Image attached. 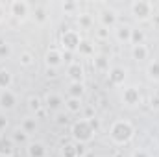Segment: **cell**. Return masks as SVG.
Segmentation results:
<instances>
[{
	"label": "cell",
	"instance_id": "obj_36",
	"mask_svg": "<svg viewBox=\"0 0 159 157\" xmlns=\"http://www.w3.org/2000/svg\"><path fill=\"white\" fill-rule=\"evenodd\" d=\"M6 128H7V118L4 115H0V131H4Z\"/></svg>",
	"mask_w": 159,
	"mask_h": 157
},
{
	"label": "cell",
	"instance_id": "obj_6",
	"mask_svg": "<svg viewBox=\"0 0 159 157\" xmlns=\"http://www.w3.org/2000/svg\"><path fill=\"white\" fill-rule=\"evenodd\" d=\"M122 104L124 105H128V107H135V105H139L141 104V91L137 89V87H126L124 91H122Z\"/></svg>",
	"mask_w": 159,
	"mask_h": 157
},
{
	"label": "cell",
	"instance_id": "obj_30",
	"mask_svg": "<svg viewBox=\"0 0 159 157\" xmlns=\"http://www.w3.org/2000/svg\"><path fill=\"white\" fill-rule=\"evenodd\" d=\"M78 24H80V28H83V30L91 28V26H93V17H91V15H87V13L78 15Z\"/></svg>",
	"mask_w": 159,
	"mask_h": 157
},
{
	"label": "cell",
	"instance_id": "obj_21",
	"mask_svg": "<svg viewBox=\"0 0 159 157\" xmlns=\"http://www.w3.org/2000/svg\"><path fill=\"white\" fill-rule=\"evenodd\" d=\"M34 19H35V22H39V24H44L46 20H48V9L44 7V6H34Z\"/></svg>",
	"mask_w": 159,
	"mask_h": 157
},
{
	"label": "cell",
	"instance_id": "obj_13",
	"mask_svg": "<svg viewBox=\"0 0 159 157\" xmlns=\"http://www.w3.org/2000/svg\"><path fill=\"white\" fill-rule=\"evenodd\" d=\"M15 155V144L9 137L0 135V157H13Z\"/></svg>",
	"mask_w": 159,
	"mask_h": 157
},
{
	"label": "cell",
	"instance_id": "obj_25",
	"mask_svg": "<svg viewBox=\"0 0 159 157\" xmlns=\"http://www.w3.org/2000/svg\"><path fill=\"white\" fill-rule=\"evenodd\" d=\"M43 105H44V102L41 100L39 96H30L28 98V109L32 113H39L41 109H43Z\"/></svg>",
	"mask_w": 159,
	"mask_h": 157
},
{
	"label": "cell",
	"instance_id": "obj_3",
	"mask_svg": "<svg viewBox=\"0 0 159 157\" xmlns=\"http://www.w3.org/2000/svg\"><path fill=\"white\" fill-rule=\"evenodd\" d=\"M129 9H131V15H133L137 20H148V19L152 17L154 6H152V2H148V0H135V2L129 6Z\"/></svg>",
	"mask_w": 159,
	"mask_h": 157
},
{
	"label": "cell",
	"instance_id": "obj_10",
	"mask_svg": "<svg viewBox=\"0 0 159 157\" xmlns=\"http://www.w3.org/2000/svg\"><path fill=\"white\" fill-rule=\"evenodd\" d=\"M65 105V102H63V98L59 96V94H54V92H48L46 94V98H44V107L48 109V111H56V113H59V109Z\"/></svg>",
	"mask_w": 159,
	"mask_h": 157
},
{
	"label": "cell",
	"instance_id": "obj_14",
	"mask_svg": "<svg viewBox=\"0 0 159 157\" xmlns=\"http://www.w3.org/2000/svg\"><path fill=\"white\" fill-rule=\"evenodd\" d=\"M67 92H69V98H80V100H81V96L85 94V85H83V81H70Z\"/></svg>",
	"mask_w": 159,
	"mask_h": 157
},
{
	"label": "cell",
	"instance_id": "obj_22",
	"mask_svg": "<svg viewBox=\"0 0 159 157\" xmlns=\"http://www.w3.org/2000/svg\"><path fill=\"white\" fill-rule=\"evenodd\" d=\"M81 107H83V104H81L80 98H67V100H65V109H67L69 113H72V115L80 113Z\"/></svg>",
	"mask_w": 159,
	"mask_h": 157
},
{
	"label": "cell",
	"instance_id": "obj_24",
	"mask_svg": "<svg viewBox=\"0 0 159 157\" xmlns=\"http://www.w3.org/2000/svg\"><path fill=\"white\" fill-rule=\"evenodd\" d=\"M146 76L152 81H159V61H152L146 67Z\"/></svg>",
	"mask_w": 159,
	"mask_h": 157
},
{
	"label": "cell",
	"instance_id": "obj_15",
	"mask_svg": "<svg viewBox=\"0 0 159 157\" xmlns=\"http://www.w3.org/2000/svg\"><path fill=\"white\" fill-rule=\"evenodd\" d=\"M93 67L98 72H109V59L106 56H94L93 57Z\"/></svg>",
	"mask_w": 159,
	"mask_h": 157
},
{
	"label": "cell",
	"instance_id": "obj_9",
	"mask_svg": "<svg viewBox=\"0 0 159 157\" xmlns=\"http://www.w3.org/2000/svg\"><path fill=\"white\" fill-rule=\"evenodd\" d=\"M67 76H69L70 81H83V76H85L83 65L78 63V61L69 63V67H67Z\"/></svg>",
	"mask_w": 159,
	"mask_h": 157
},
{
	"label": "cell",
	"instance_id": "obj_29",
	"mask_svg": "<svg viewBox=\"0 0 159 157\" xmlns=\"http://www.w3.org/2000/svg\"><path fill=\"white\" fill-rule=\"evenodd\" d=\"M19 63H20L22 67H30V65L34 63V54L28 52V50L20 52V56H19Z\"/></svg>",
	"mask_w": 159,
	"mask_h": 157
},
{
	"label": "cell",
	"instance_id": "obj_32",
	"mask_svg": "<svg viewBox=\"0 0 159 157\" xmlns=\"http://www.w3.org/2000/svg\"><path fill=\"white\" fill-rule=\"evenodd\" d=\"M96 37H98L100 41L109 39V30H107V28H104V26H100V28L96 30Z\"/></svg>",
	"mask_w": 159,
	"mask_h": 157
},
{
	"label": "cell",
	"instance_id": "obj_4",
	"mask_svg": "<svg viewBox=\"0 0 159 157\" xmlns=\"http://www.w3.org/2000/svg\"><path fill=\"white\" fill-rule=\"evenodd\" d=\"M80 43H81V37L76 30H65L61 34V46L65 52H78Z\"/></svg>",
	"mask_w": 159,
	"mask_h": 157
},
{
	"label": "cell",
	"instance_id": "obj_35",
	"mask_svg": "<svg viewBox=\"0 0 159 157\" xmlns=\"http://www.w3.org/2000/svg\"><path fill=\"white\" fill-rule=\"evenodd\" d=\"M76 7H78V4H76V2H65V4H63V11H67V13L76 11Z\"/></svg>",
	"mask_w": 159,
	"mask_h": 157
},
{
	"label": "cell",
	"instance_id": "obj_12",
	"mask_svg": "<svg viewBox=\"0 0 159 157\" xmlns=\"http://www.w3.org/2000/svg\"><path fill=\"white\" fill-rule=\"evenodd\" d=\"M15 104H17V96H15L9 89L0 92V109L9 111V109H13V107H15Z\"/></svg>",
	"mask_w": 159,
	"mask_h": 157
},
{
	"label": "cell",
	"instance_id": "obj_7",
	"mask_svg": "<svg viewBox=\"0 0 159 157\" xmlns=\"http://www.w3.org/2000/svg\"><path fill=\"white\" fill-rule=\"evenodd\" d=\"M61 63H63V54L59 50H56V48L46 50V54H44V65H46V69H57Z\"/></svg>",
	"mask_w": 159,
	"mask_h": 157
},
{
	"label": "cell",
	"instance_id": "obj_28",
	"mask_svg": "<svg viewBox=\"0 0 159 157\" xmlns=\"http://www.w3.org/2000/svg\"><path fill=\"white\" fill-rule=\"evenodd\" d=\"M61 155L63 157H76V142H65L61 146Z\"/></svg>",
	"mask_w": 159,
	"mask_h": 157
},
{
	"label": "cell",
	"instance_id": "obj_20",
	"mask_svg": "<svg viewBox=\"0 0 159 157\" xmlns=\"http://www.w3.org/2000/svg\"><path fill=\"white\" fill-rule=\"evenodd\" d=\"M115 37L119 43H129L131 41V28L129 26H119L115 30Z\"/></svg>",
	"mask_w": 159,
	"mask_h": 157
},
{
	"label": "cell",
	"instance_id": "obj_11",
	"mask_svg": "<svg viewBox=\"0 0 159 157\" xmlns=\"http://www.w3.org/2000/svg\"><path fill=\"white\" fill-rule=\"evenodd\" d=\"M100 26H104V28H107V30L115 28V26H117V13H115L113 9H104V11L100 13Z\"/></svg>",
	"mask_w": 159,
	"mask_h": 157
},
{
	"label": "cell",
	"instance_id": "obj_41",
	"mask_svg": "<svg viewBox=\"0 0 159 157\" xmlns=\"http://www.w3.org/2000/svg\"><path fill=\"white\" fill-rule=\"evenodd\" d=\"M157 142H159V135H157Z\"/></svg>",
	"mask_w": 159,
	"mask_h": 157
},
{
	"label": "cell",
	"instance_id": "obj_39",
	"mask_svg": "<svg viewBox=\"0 0 159 157\" xmlns=\"http://www.w3.org/2000/svg\"><path fill=\"white\" fill-rule=\"evenodd\" d=\"M4 17H6V7H4V6L0 4V22L4 20Z\"/></svg>",
	"mask_w": 159,
	"mask_h": 157
},
{
	"label": "cell",
	"instance_id": "obj_38",
	"mask_svg": "<svg viewBox=\"0 0 159 157\" xmlns=\"http://www.w3.org/2000/svg\"><path fill=\"white\" fill-rule=\"evenodd\" d=\"M150 102H152V107H159V96H156V98L152 96V100H150Z\"/></svg>",
	"mask_w": 159,
	"mask_h": 157
},
{
	"label": "cell",
	"instance_id": "obj_18",
	"mask_svg": "<svg viewBox=\"0 0 159 157\" xmlns=\"http://www.w3.org/2000/svg\"><path fill=\"white\" fill-rule=\"evenodd\" d=\"M11 85H13V74L7 69H0V89L7 91Z\"/></svg>",
	"mask_w": 159,
	"mask_h": 157
},
{
	"label": "cell",
	"instance_id": "obj_31",
	"mask_svg": "<svg viewBox=\"0 0 159 157\" xmlns=\"http://www.w3.org/2000/svg\"><path fill=\"white\" fill-rule=\"evenodd\" d=\"M11 56V44L9 43H0V59H7Z\"/></svg>",
	"mask_w": 159,
	"mask_h": 157
},
{
	"label": "cell",
	"instance_id": "obj_27",
	"mask_svg": "<svg viewBox=\"0 0 159 157\" xmlns=\"http://www.w3.org/2000/svg\"><path fill=\"white\" fill-rule=\"evenodd\" d=\"M11 141H13V142H20V144H24V142H28V133H26L24 129L17 128V129L13 131V135H11Z\"/></svg>",
	"mask_w": 159,
	"mask_h": 157
},
{
	"label": "cell",
	"instance_id": "obj_23",
	"mask_svg": "<svg viewBox=\"0 0 159 157\" xmlns=\"http://www.w3.org/2000/svg\"><path fill=\"white\" fill-rule=\"evenodd\" d=\"M35 128H37V122H35V118H34V117L22 118V122H20V129H24L28 135H30V133H34V131H35Z\"/></svg>",
	"mask_w": 159,
	"mask_h": 157
},
{
	"label": "cell",
	"instance_id": "obj_26",
	"mask_svg": "<svg viewBox=\"0 0 159 157\" xmlns=\"http://www.w3.org/2000/svg\"><path fill=\"white\" fill-rule=\"evenodd\" d=\"M144 37H146V35H144L143 30H139V28L133 30V28H131V41H129L131 46H135V44H144Z\"/></svg>",
	"mask_w": 159,
	"mask_h": 157
},
{
	"label": "cell",
	"instance_id": "obj_37",
	"mask_svg": "<svg viewBox=\"0 0 159 157\" xmlns=\"http://www.w3.org/2000/svg\"><path fill=\"white\" fill-rule=\"evenodd\" d=\"M131 157H150V155H148L144 150H135V152L131 154Z\"/></svg>",
	"mask_w": 159,
	"mask_h": 157
},
{
	"label": "cell",
	"instance_id": "obj_17",
	"mask_svg": "<svg viewBox=\"0 0 159 157\" xmlns=\"http://www.w3.org/2000/svg\"><path fill=\"white\" fill-rule=\"evenodd\" d=\"M131 57H133L135 61H144V59H148V48H146L144 44H135V46H131Z\"/></svg>",
	"mask_w": 159,
	"mask_h": 157
},
{
	"label": "cell",
	"instance_id": "obj_5",
	"mask_svg": "<svg viewBox=\"0 0 159 157\" xmlns=\"http://www.w3.org/2000/svg\"><path fill=\"white\" fill-rule=\"evenodd\" d=\"M7 9H9V15H13L17 20H24L30 15V4L24 2V0H13V2H9Z\"/></svg>",
	"mask_w": 159,
	"mask_h": 157
},
{
	"label": "cell",
	"instance_id": "obj_8",
	"mask_svg": "<svg viewBox=\"0 0 159 157\" xmlns=\"http://www.w3.org/2000/svg\"><path fill=\"white\" fill-rule=\"evenodd\" d=\"M107 81H109L111 85H115V87L124 85V81H126V69H122V67H113V69H109V72H107Z\"/></svg>",
	"mask_w": 159,
	"mask_h": 157
},
{
	"label": "cell",
	"instance_id": "obj_1",
	"mask_svg": "<svg viewBox=\"0 0 159 157\" xmlns=\"http://www.w3.org/2000/svg\"><path fill=\"white\" fill-rule=\"evenodd\" d=\"M133 133H135V129H133L131 122H128L124 118L115 120L109 128V137L113 139L115 144H128L133 139Z\"/></svg>",
	"mask_w": 159,
	"mask_h": 157
},
{
	"label": "cell",
	"instance_id": "obj_34",
	"mask_svg": "<svg viewBox=\"0 0 159 157\" xmlns=\"http://www.w3.org/2000/svg\"><path fill=\"white\" fill-rule=\"evenodd\" d=\"M54 120H56V124L65 126V124H67V120H69V117H67L65 113H61V111H59V113H56V118H54Z\"/></svg>",
	"mask_w": 159,
	"mask_h": 157
},
{
	"label": "cell",
	"instance_id": "obj_33",
	"mask_svg": "<svg viewBox=\"0 0 159 157\" xmlns=\"http://www.w3.org/2000/svg\"><path fill=\"white\" fill-rule=\"evenodd\" d=\"M87 155V146L81 144V142H76V157H85Z\"/></svg>",
	"mask_w": 159,
	"mask_h": 157
},
{
	"label": "cell",
	"instance_id": "obj_16",
	"mask_svg": "<svg viewBox=\"0 0 159 157\" xmlns=\"http://www.w3.org/2000/svg\"><path fill=\"white\" fill-rule=\"evenodd\" d=\"M28 157H46V148L43 142L28 144Z\"/></svg>",
	"mask_w": 159,
	"mask_h": 157
},
{
	"label": "cell",
	"instance_id": "obj_40",
	"mask_svg": "<svg viewBox=\"0 0 159 157\" xmlns=\"http://www.w3.org/2000/svg\"><path fill=\"white\" fill-rule=\"evenodd\" d=\"M46 76L54 78V76H56V69H46Z\"/></svg>",
	"mask_w": 159,
	"mask_h": 157
},
{
	"label": "cell",
	"instance_id": "obj_19",
	"mask_svg": "<svg viewBox=\"0 0 159 157\" xmlns=\"http://www.w3.org/2000/svg\"><path fill=\"white\" fill-rule=\"evenodd\" d=\"M78 52H80V56H83V57H94V44L91 41L81 39V43L78 46Z\"/></svg>",
	"mask_w": 159,
	"mask_h": 157
},
{
	"label": "cell",
	"instance_id": "obj_2",
	"mask_svg": "<svg viewBox=\"0 0 159 157\" xmlns=\"http://www.w3.org/2000/svg\"><path fill=\"white\" fill-rule=\"evenodd\" d=\"M70 135L76 142H81V144H87L89 141H93L94 137V129L91 128L89 120L87 118H81V120H76L70 128Z\"/></svg>",
	"mask_w": 159,
	"mask_h": 157
}]
</instances>
